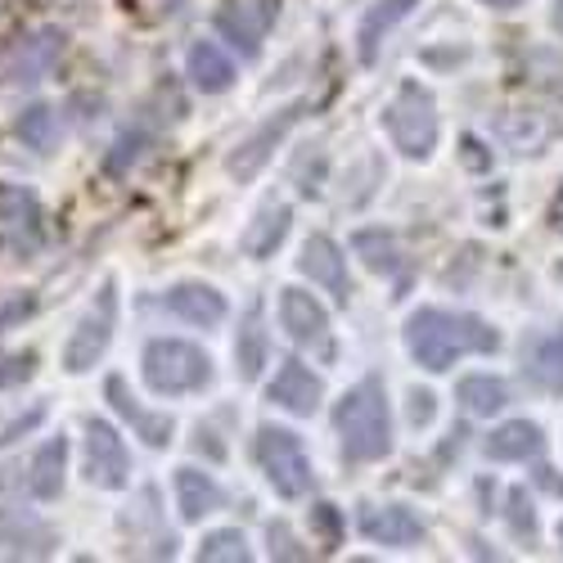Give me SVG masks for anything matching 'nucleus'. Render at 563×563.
I'll use <instances>...</instances> for the list:
<instances>
[{"mask_svg":"<svg viewBox=\"0 0 563 563\" xmlns=\"http://www.w3.org/2000/svg\"><path fill=\"white\" fill-rule=\"evenodd\" d=\"M145 145H150V135H145V131H126L118 145H113V154H109V172H126L131 163H140Z\"/></svg>","mask_w":563,"mask_h":563,"instance_id":"33","label":"nucleus"},{"mask_svg":"<svg viewBox=\"0 0 563 563\" xmlns=\"http://www.w3.org/2000/svg\"><path fill=\"white\" fill-rule=\"evenodd\" d=\"M32 369H36V352L5 356V361H0V388H14V384H23V379H32Z\"/></svg>","mask_w":563,"mask_h":563,"instance_id":"35","label":"nucleus"},{"mask_svg":"<svg viewBox=\"0 0 563 563\" xmlns=\"http://www.w3.org/2000/svg\"><path fill=\"white\" fill-rule=\"evenodd\" d=\"M55 550V532L32 514H0V559H45Z\"/></svg>","mask_w":563,"mask_h":563,"instance_id":"17","label":"nucleus"},{"mask_svg":"<svg viewBox=\"0 0 563 563\" xmlns=\"http://www.w3.org/2000/svg\"><path fill=\"white\" fill-rule=\"evenodd\" d=\"M271 19H275L271 0H225L221 14H217V27H221V36H225L244 59H257Z\"/></svg>","mask_w":563,"mask_h":563,"instance_id":"9","label":"nucleus"},{"mask_svg":"<svg viewBox=\"0 0 563 563\" xmlns=\"http://www.w3.org/2000/svg\"><path fill=\"white\" fill-rule=\"evenodd\" d=\"M361 532L374 541V545H415L419 537H424V523H419V514L406 509V505H365L361 509Z\"/></svg>","mask_w":563,"mask_h":563,"instance_id":"13","label":"nucleus"},{"mask_svg":"<svg viewBox=\"0 0 563 563\" xmlns=\"http://www.w3.org/2000/svg\"><path fill=\"white\" fill-rule=\"evenodd\" d=\"M14 135L23 140L27 150L51 154V150L59 145V135H64V118H59V109H51V104H32V109H23V113H19Z\"/></svg>","mask_w":563,"mask_h":563,"instance_id":"25","label":"nucleus"},{"mask_svg":"<svg viewBox=\"0 0 563 563\" xmlns=\"http://www.w3.org/2000/svg\"><path fill=\"white\" fill-rule=\"evenodd\" d=\"M352 249L361 253V262H365L374 275H393V271L401 266L397 240H393V234H384V230H361L356 240H352Z\"/></svg>","mask_w":563,"mask_h":563,"instance_id":"29","label":"nucleus"},{"mask_svg":"<svg viewBox=\"0 0 563 563\" xmlns=\"http://www.w3.org/2000/svg\"><path fill=\"white\" fill-rule=\"evenodd\" d=\"M298 104L294 109H279V118H271L262 131H253L249 140H244V145H240V154H234L230 158V176H240V180H253L262 167H266V158H271V150L279 145V140H285V131L298 122Z\"/></svg>","mask_w":563,"mask_h":563,"instance_id":"16","label":"nucleus"},{"mask_svg":"<svg viewBox=\"0 0 563 563\" xmlns=\"http://www.w3.org/2000/svg\"><path fill=\"white\" fill-rule=\"evenodd\" d=\"M104 397L113 401V410L126 419V424L135 429V438H145L150 446H167L172 442V415H154V410H145L135 397H131V388H126V379H118V374H109V384H104Z\"/></svg>","mask_w":563,"mask_h":563,"instance_id":"15","label":"nucleus"},{"mask_svg":"<svg viewBox=\"0 0 563 563\" xmlns=\"http://www.w3.org/2000/svg\"><path fill=\"white\" fill-rule=\"evenodd\" d=\"M541 446H545V438H541V429L537 424H528V419H509V424H500L492 438H487V455L492 460H532V455H541Z\"/></svg>","mask_w":563,"mask_h":563,"instance_id":"24","label":"nucleus"},{"mask_svg":"<svg viewBox=\"0 0 563 563\" xmlns=\"http://www.w3.org/2000/svg\"><path fill=\"white\" fill-rule=\"evenodd\" d=\"M64 55V32L59 27H41L27 36H14L0 51V81L5 86H36Z\"/></svg>","mask_w":563,"mask_h":563,"instance_id":"7","label":"nucleus"},{"mask_svg":"<svg viewBox=\"0 0 563 563\" xmlns=\"http://www.w3.org/2000/svg\"><path fill=\"white\" fill-rule=\"evenodd\" d=\"M289 221H294V212H289L285 203H266V208L253 217V225L244 230V253H249V257H271L279 244H285Z\"/></svg>","mask_w":563,"mask_h":563,"instance_id":"23","label":"nucleus"},{"mask_svg":"<svg viewBox=\"0 0 563 563\" xmlns=\"http://www.w3.org/2000/svg\"><path fill=\"white\" fill-rule=\"evenodd\" d=\"M455 397L468 415H496L509 401V388L500 379H492V374H468V379H460Z\"/></svg>","mask_w":563,"mask_h":563,"instance_id":"28","label":"nucleus"},{"mask_svg":"<svg viewBox=\"0 0 563 563\" xmlns=\"http://www.w3.org/2000/svg\"><path fill=\"white\" fill-rule=\"evenodd\" d=\"M86 478L90 487H104V492H122L131 483V455L118 429L104 424V419H90L86 424Z\"/></svg>","mask_w":563,"mask_h":563,"instance_id":"8","label":"nucleus"},{"mask_svg":"<svg viewBox=\"0 0 563 563\" xmlns=\"http://www.w3.org/2000/svg\"><path fill=\"white\" fill-rule=\"evenodd\" d=\"M433 419V393H410V424H429Z\"/></svg>","mask_w":563,"mask_h":563,"instance_id":"37","label":"nucleus"},{"mask_svg":"<svg viewBox=\"0 0 563 563\" xmlns=\"http://www.w3.org/2000/svg\"><path fill=\"white\" fill-rule=\"evenodd\" d=\"M145 384L158 397H185V393H199L212 384V361L208 352H199L195 343H180V339H158L145 352Z\"/></svg>","mask_w":563,"mask_h":563,"instance_id":"4","label":"nucleus"},{"mask_svg":"<svg viewBox=\"0 0 563 563\" xmlns=\"http://www.w3.org/2000/svg\"><path fill=\"white\" fill-rule=\"evenodd\" d=\"M36 311V294H14V298H5V302H0V334H5V330H14V324H23L27 316Z\"/></svg>","mask_w":563,"mask_h":563,"instance_id":"34","label":"nucleus"},{"mask_svg":"<svg viewBox=\"0 0 563 563\" xmlns=\"http://www.w3.org/2000/svg\"><path fill=\"white\" fill-rule=\"evenodd\" d=\"M185 64H190V81L203 90V96H221V90H230V81H234V64L225 59V51L217 41H195Z\"/></svg>","mask_w":563,"mask_h":563,"instance_id":"21","label":"nucleus"},{"mask_svg":"<svg viewBox=\"0 0 563 563\" xmlns=\"http://www.w3.org/2000/svg\"><path fill=\"white\" fill-rule=\"evenodd\" d=\"M528 374L545 393H563V324L528 352Z\"/></svg>","mask_w":563,"mask_h":563,"instance_id":"27","label":"nucleus"},{"mask_svg":"<svg viewBox=\"0 0 563 563\" xmlns=\"http://www.w3.org/2000/svg\"><path fill=\"white\" fill-rule=\"evenodd\" d=\"M406 347L410 356L442 374L451 369L460 356H487L500 347V334L492 324H483L478 316H464V311H442V307H419L406 320Z\"/></svg>","mask_w":563,"mask_h":563,"instance_id":"1","label":"nucleus"},{"mask_svg":"<svg viewBox=\"0 0 563 563\" xmlns=\"http://www.w3.org/2000/svg\"><path fill=\"white\" fill-rule=\"evenodd\" d=\"M0 225L19 253H32L41 244V203L23 185H0Z\"/></svg>","mask_w":563,"mask_h":563,"instance_id":"12","label":"nucleus"},{"mask_svg":"<svg viewBox=\"0 0 563 563\" xmlns=\"http://www.w3.org/2000/svg\"><path fill=\"white\" fill-rule=\"evenodd\" d=\"M298 271L311 275V285H324L339 302H347L352 294V279H347V257L343 249L330 240V234H311L302 244V257H298Z\"/></svg>","mask_w":563,"mask_h":563,"instance_id":"11","label":"nucleus"},{"mask_svg":"<svg viewBox=\"0 0 563 563\" xmlns=\"http://www.w3.org/2000/svg\"><path fill=\"white\" fill-rule=\"evenodd\" d=\"M483 5H492V10H514L519 0H483Z\"/></svg>","mask_w":563,"mask_h":563,"instance_id":"41","label":"nucleus"},{"mask_svg":"<svg viewBox=\"0 0 563 563\" xmlns=\"http://www.w3.org/2000/svg\"><path fill=\"white\" fill-rule=\"evenodd\" d=\"M509 528H514V537L537 541V514H532V500H528L523 487L509 492Z\"/></svg>","mask_w":563,"mask_h":563,"instance_id":"31","label":"nucleus"},{"mask_svg":"<svg viewBox=\"0 0 563 563\" xmlns=\"http://www.w3.org/2000/svg\"><path fill=\"white\" fill-rule=\"evenodd\" d=\"M266 537H271V559H307V550H298V541L285 523H271Z\"/></svg>","mask_w":563,"mask_h":563,"instance_id":"36","label":"nucleus"},{"mask_svg":"<svg viewBox=\"0 0 563 563\" xmlns=\"http://www.w3.org/2000/svg\"><path fill=\"white\" fill-rule=\"evenodd\" d=\"M559 541H563V523H559Z\"/></svg>","mask_w":563,"mask_h":563,"instance_id":"43","label":"nucleus"},{"mask_svg":"<svg viewBox=\"0 0 563 563\" xmlns=\"http://www.w3.org/2000/svg\"><path fill=\"white\" fill-rule=\"evenodd\" d=\"M388 140L406 158H429L438 145V104L419 81H401L393 104L384 109Z\"/></svg>","mask_w":563,"mask_h":563,"instance_id":"3","label":"nucleus"},{"mask_svg":"<svg viewBox=\"0 0 563 563\" xmlns=\"http://www.w3.org/2000/svg\"><path fill=\"white\" fill-rule=\"evenodd\" d=\"M64 464H68V442L64 438H51L36 455H32V468H27V492L36 500H55L64 492Z\"/></svg>","mask_w":563,"mask_h":563,"instance_id":"22","label":"nucleus"},{"mask_svg":"<svg viewBox=\"0 0 563 563\" xmlns=\"http://www.w3.org/2000/svg\"><path fill=\"white\" fill-rule=\"evenodd\" d=\"M257 464H262L266 483L275 487V496L298 500L311 492V460H307L298 433L275 429V424L257 429Z\"/></svg>","mask_w":563,"mask_h":563,"instance_id":"5","label":"nucleus"},{"mask_svg":"<svg viewBox=\"0 0 563 563\" xmlns=\"http://www.w3.org/2000/svg\"><path fill=\"white\" fill-rule=\"evenodd\" d=\"M234 361H240V374L244 379H257L262 365H266V330H262V302L249 307L244 316V330L234 339Z\"/></svg>","mask_w":563,"mask_h":563,"instance_id":"26","label":"nucleus"},{"mask_svg":"<svg viewBox=\"0 0 563 563\" xmlns=\"http://www.w3.org/2000/svg\"><path fill=\"white\" fill-rule=\"evenodd\" d=\"M464 163H468V167H487V158L478 154V140H474V135L464 140Z\"/></svg>","mask_w":563,"mask_h":563,"instance_id":"39","label":"nucleus"},{"mask_svg":"<svg viewBox=\"0 0 563 563\" xmlns=\"http://www.w3.org/2000/svg\"><path fill=\"white\" fill-rule=\"evenodd\" d=\"M41 415H45V410L36 406L27 419H14V424H10L5 433H0V446H5V442H14V438H19V433H27V429H36V424H41Z\"/></svg>","mask_w":563,"mask_h":563,"instance_id":"38","label":"nucleus"},{"mask_svg":"<svg viewBox=\"0 0 563 563\" xmlns=\"http://www.w3.org/2000/svg\"><path fill=\"white\" fill-rule=\"evenodd\" d=\"M550 19H554V27L563 32V0H554V14H550Z\"/></svg>","mask_w":563,"mask_h":563,"instance_id":"42","label":"nucleus"},{"mask_svg":"<svg viewBox=\"0 0 563 563\" xmlns=\"http://www.w3.org/2000/svg\"><path fill=\"white\" fill-rule=\"evenodd\" d=\"M419 5V0H379V5H369L365 10V19H361V27H356V51H361V64H374L379 59V45H384V36L410 14Z\"/></svg>","mask_w":563,"mask_h":563,"instance_id":"19","label":"nucleus"},{"mask_svg":"<svg viewBox=\"0 0 563 563\" xmlns=\"http://www.w3.org/2000/svg\"><path fill=\"white\" fill-rule=\"evenodd\" d=\"M199 563H249V541H244V532H234V528L208 532L203 545H199Z\"/></svg>","mask_w":563,"mask_h":563,"instance_id":"30","label":"nucleus"},{"mask_svg":"<svg viewBox=\"0 0 563 563\" xmlns=\"http://www.w3.org/2000/svg\"><path fill=\"white\" fill-rule=\"evenodd\" d=\"M266 397L275 406H285L289 415H311L320 406V397H324V384H320V374H311L302 361H285L275 369Z\"/></svg>","mask_w":563,"mask_h":563,"instance_id":"14","label":"nucleus"},{"mask_svg":"<svg viewBox=\"0 0 563 563\" xmlns=\"http://www.w3.org/2000/svg\"><path fill=\"white\" fill-rule=\"evenodd\" d=\"M334 429L339 446L352 464L384 460L393 451V419H388V397L379 379H361L339 406H334Z\"/></svg>","mask_w":563,"mask_h":563,"instance_id":"2","label":"nucleus"},{"mask_svg":"<svg viewBox=\"0 0 563 563\" xmlns=\"http://www.w3.org/2000/svg\"><path fill=\"white\" fill-rule=\"evenodd\" d=\"M163 307H167L176 320L203 324V330H212V324L225 320V298H221L217 289H208V285H176V289L163 298Z\"/></svg>","mask_w":563,"mask_h":563,"instance_id":"18","label":"nucleus"},{"mask_svg":"<svg viewBox=\"0 0 563 563\" xmlns=\"http://www.w3.org/2000/svg\"><path fill=\"white\" fill-rule=\"evenodd\" d=\"M537 478H541V483H545V487H550V492H563V483H559V478H554V474H550V468H541V474H537Z\"/></svg>","mask_w":563,"mask_h":563,"instance_id":"40","label":"nucleus"},{"mask_svg":"<svg viewBox=\"0 0 563 563\" xmlns=\"http://www.w3.org/2000/svg\"><path fill=\"white\" fill-rule=\"evenodd\" d=\"M176 505L185 523H199L203 514L225 505V492L208 474H199V468H176Z\"/></svg>","mask_w":563,"mask_h":563,"instance_id":"20","label":"nucleus"},{"mask_svg":"<svg viewBox=\"0 0 563 563\" xmlns=\"http://www.w3.org/2000/svg\"><path fill=\"white\" fill-rule=\"evenodd\" d=\"M279 320H285V330H289L294 343L330 352V316H324V307L311 294H302V289L279 294Z\"/></svg>","mask_w":563,"mask_h":563,"instance_id":"10","label":"nucleus"},{"mask_svg":"<svg viewBox=\"0 0 563 563\" xmlns=\"http://www.w3.org/2000/svg\"><path fill=\"white\" fill-rule=\"evenodd\" d=\"M36 5H45V0H36Z\"/></svg>","mask_w":563,"mask_h":563,"instance_id":"44","label":"nucleus"},{"mask_svg":"<svg viewBox=\"0 0 563 563\" xmlns=\"http://www.w3.org/2000/svg\"><path fill=\"white\" fill-rule=\"evenodd\" d=\"M311 528H316V537H320L324 550H334V545L343 541V519H339L334 505H316V509H311Z\"/></svg>","mask_w":563,"mask_h":563,"instance_id":"32","label":"nucleus"},{"mask_svg":"<svg viewBox=\"0 0 563 563\" xmlns=\"http://www.w3.org/2000/svg\"><path fill=\"white\" fill-rule=\"evenodd\" d=\"M113 330H118V289L104 285V289L96 294V302L86 307V316L77 320V330H73V339H68V347H64V369L86 374L90 365H96V361L109 352Z\"/></svg>","mask_w":563,"mask_h":563,"instance_id":"6","label":"nucleus"}]
</instances>
